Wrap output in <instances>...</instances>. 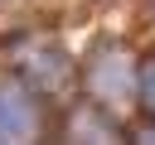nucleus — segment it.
<instances>
[{"label": "nucleus", "instance_id": "nucleus-1", "mask_svg": "<svg viewBox=\"0 0 155 145\" xmlns=\"http://www.w3.org/2000/svg\"><path fill=\"white\" fill-rule=\"evenodd\" d=\"M34 102L39 97L29 87H0V140H29L39 130Z\"/></svg>", "mask_w": 155, "mask_h": 145}, {"label": "nucleus", "instance_id": "nucleus-2", "mask_svg": "<svg viewBox=\"0 0 155 145\" xmlns=\"http://www.w3.org/2000/svg\"><path fill=\"white\" fill-rule=\"evenodd\" d=\"M136 97H140L145 116L155 121V58H145V63L136 68Z\"/></svg>", "mask_w": 155, "mask_h": 145}]
</instances>
